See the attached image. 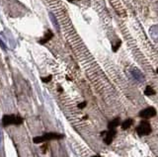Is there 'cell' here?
<instances>
[{"label":"cell","mask_w":158,"mask_h":157,"mask_svg":"<svg viewBox=\"0 0 158 157\" xmlns=\"http://www.w3.org/2000/svg\"><path fill=\"white\" fill-rule=\"evenodd\" d=\"M140 118L142 119H149V118H152L154 116H156V110L154 109L153 107H149V108H146V109L142 110L141 112H140L138 114Z\"/></svg>","instance_id":"obj_4"},{"label":"cell","mask_w":158,"mask_h":157,"mask_svg":"<svg viewBox=\"0 0 158 157\" xmlns=\"http://www.w3.org/2000/svg\"><path fill=\"white\" fill-rule=\"evenodd\" d=\"M24 119L20 116L17 115H4L2 118V125L3 126H8L11 125L20 126L23 124Z\"/></svg>","instance_id":"obj_1"},{"label":"cell","mask_w":158,"mask_h":157,"mask_svg":"<svg viewBox=\"0 0 158 157\" xmlns=\"http://www.w3.org/2000/svg\"><path fill=\"white\" fill-rule=\"evenodd\" d=\"M121 44H122V41H118L116 44V46H113V51H114L115 52L119 50V47H121Z\"/></svg>","instance_id":"obj_12"},{"label":"cell","mask_w":158,"mask_h":157,"mask_svg":"<svg viewBox=\"0 0 158 157\" xmlns=\"http://www.w3.org/2000/svg\"><path fill=\"white\" fill-rule=\"evenodd\" d=\"M86 105H87V103H86V102H83V103H81V104H79V105H78V108H79V109H83V108L86 107Z\"/></svg>","instance_id":"obj_14"},{"label":"cell","mask_w":158,"mask_h":157,"mask_svg":"<svg viewBox=\"0 0 158 157\" xmlns=\"http://www.w3.org/2000/svg\"><path fill=\"white\" fill-rule=\"evenodd\" d=\"M151 126H150L148 121H142L140 126L137 128V132L140 134V136H148V134L151 132Z\"/></svg>","instance_id":"obj_3"},{"label":"cell","mask_w":158,"mask_h":157,"mask_svg":"<svg viewBox=\"0 0 158 157\" xmlns=\"http://www.w3.org/2000/svg\"><path fill=\"white\" fill-rule=\"evenodd\" d=\"M64 137V136L61 133H58V132H48L44 133L43 136H36L34 137L33 141L35 143H42L44 141H50V140H54V139H61V138Z\"/></svg>","instance_id":"obj_2"},{"label":"cell","mask_w":158,"mask_h":157,"mask_svg":"<svg viewBox=\"0 0 158 157\" xmlns=\"http://www.w3.org/2000/svg\"><path fill=\"white\" fill-rule=\"evenodd\" d=\"M133 119H126V121L122 124V129H130V126H133Z\"/></svg>","instance_id":"obj_8"},{"label":"cell","mask_w":158,"mask_h":157,"mask_svg":"<svg viewBox=\"0 0 158 157\" xmlns=\"http://www.w3.org/2000/svg\"><path fill=\"white\" fill-rule=\"evenodd\" d=\"M92 157H101V156H99V155H95V156H92Z\"/></svg>","instance_id":"obj_16"},{"label":"cell","mask_w":158,"mask_h":157,"mask_svg":"<svg viewBox=\"0 0 158 157\" xmlns=\"http://www.w3.org/2000/svg\"><path fill=\"white\" fill-rule=\"evenodd\" d=\"M116 133H117L116 129H109L108 132H103L101 134L104 137V141L106 142V144H110L113 141V138L115 137Z\"/></svg>","instance_id":"obj_5"},{"label":"cell","mask_w":158,"mask_h":157,"mask_svg":"<svg viewBox=\"0 0 158 157\" xmlns=\"http://www.w3.org/2000/svg\"><path fill=\"white\" fill-rule=\"evenodd\" d=\"M144 94L146 96H152L155 94V90L151 87V86H146L145 90H144Z\"/></svg>","instance_id":"obj_11"},{"label":"cell","mask_w":158,"mask_h":157,"mask_svg":"<svg viewBox=\"0 0 158 157\" xmlns=\"http://www.w3.org/2000/svg\"><path fill=\"white\" fill-rule=\"evenodd\" d=\"M52 37H54V33H52L51 30H48L47 31V33H46V35L44 36V38L43 39H41L40 41H39V44H47L48 41H50Z\"/></svg>","instance_id":"obj_6"},{"label":"cell","mask_w":158,"mask_h":157,"mask_svg":"<svg viewBox=\"0 0 158 157\" xmlns=\"http://www.w3.org/2000/svg\"><path fill=\"white\" fill-rule=\"evenodd\" d=\"M131 73H133V77L135 78V79H137V80H140V81H142L144 79L143 78V76H142V74L138 71V70H133V71H131Z\"/></svg>","instance_id":"obj_10"},{"label":"cell","mask_w":158,"mask_h":157,"mask_svg":"<svg viewBox=\"0 0 158 157\" xmlns=\"http://www.w3.org/2000/svg\"><path fill=\"white\" fill-rule=\"evenodd\" d=\"M48 15H50V17H51V22H52V24H54V26L59 31V29H61V27H59V24H58V19H56V17H55L54 15L52 14L51 12L48 13Z\"/></svg>","instance_id":"obj_9"},{"label":"cell","mask_w":158,"mask_h":157,"mask_svg":"<svg viewBox=\"0 0 158 157\" xmlns=\"http://www.w3.org/2000/svg\"><path fill=\"white\" fill-rule=\"evenodd\" d=\"M120 123H121V119L120 118H116L113 121H111L108 125V129H116L118 126H120Z\"/></svg>","instance_id":"obj_7"},{"label":"cell","mask_w":158,"mask_h":157,"mask_svg":"<svg viewBox=\"0 0 158 157\" xmlns=\"http://www.w3.org/2000/svg\"><path fill=\"white\" fill-rule=\"evenodd\" d=\"M67 1H69V2H73V1H75V0H67Z\"/></svg>","instance_id":"obj_15"},{"label":"cell","mask_w":158,"mask_h":157,"mask_svg":"<svg viewBox=\"0 0 158 157\" xmlns=\"http://www.w3.org/2000/svg\"><path fill=\"white\" fill-rule=\"evenodd\" d=\"M51 78H52L51 75H48L47 77H42V81L44 82V83H48V82L51 80Z\"/></svg>","instance_id":"obj_13"}]
</instances>
